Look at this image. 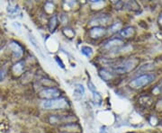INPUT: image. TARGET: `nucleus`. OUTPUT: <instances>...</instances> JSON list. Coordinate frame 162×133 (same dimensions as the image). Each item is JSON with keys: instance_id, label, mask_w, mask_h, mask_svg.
I'll return each instance as SVG.
<instances>
[{"instance_id": "obj_9", "label": "nucleus", "mask_w": 162, "mask_h": 133, "mask_svg": "<svg viewBox=\"0 0 162 133\" xmlns=\"http://www.w3.org/2000/svg\"><path fill=\"white\" fill-rule=\"evenodd\" d=\"M123 45V41L120 40V39H113V40H110L109 42H107L104 48L108 50H118L120 49V47Z\"/></svg>"}, {"instance_id": "obj_15", "label": "nucleus", "mask_w": 162, "mask_h": 133, "mask_svg": "<svg viewBox=\"0 0 162 133\" xmlns=\"http://www.w3.org/2000/svg\"><path fill=\"white\" fill-rule=\"evenodd\" d=\"M81 52L87 58H90L93 55V49L89 46H83L81 48Z\"/></svg>"}, {"instance_id": "obj_17", "label": "nucleus", "mask_w": 162, "mask_h": 133, "mask_svg": "<svg viewBox=\"0 0 162 133\" xmlns=\"http://www.w3.org/2000/svg\"><path fill=\"white\" fill-rule=\"evenodd\" d=\"M58 24V20H57V16H52L50 20V23H49V27L51 31H54V29L56 28Z\"/></svg>"}, {"instance_id": "obj_7", "label": "nucleus", "mask_w": 162, "mask_h": 133, "mask_svg": "<svg viewBox=\"0 0 162 133\" xmlns=\"http://www.w3.org/2000/svg\"><path fill=\"white\" fill-rule=\"evenodd\" d=\"M110 21V17L107 14H99L96 16L95 18H93L91 20V24L92 25H100V24H106Z\"/></svg>"}, {"instance_id": "obj_4", "label": "nucleus", "mask_w": 162, "mask_h": 133, "mask_svg": "<svg viewBox=\"0 0 162 133\" xmlns=\"http://www.w3.org/2000/svg\"><path fill=\"white\" fill-rule=\"evenodd\" d=\"M60 90H58L57 88L43 89V91H41L39 93V96L41 98H43L45 100L58 98V96H60Z\"/></svg>"}, {"instance_id": "obj_23", "label": "nucleus", "mask_w": 162, "mask_h": 133, "mask_svg": "<svg viewBox=\"0 0 162 133\" xmlns=\"http://www.w3.org/2000/svg\"><path fill=\"white\" fill-rule=\"evenodd\" d=\"M160 24H162V16L160 17Z\"/></svg>"}, {"instance_id": "obj_11", "label": "nucleus", "mask_w": 162, "mask_h": 133, "mask_svg": "<svg viewBox=\"0 0 162 133\" xmlns=\"http://www.w3.org/2000/svg\"><path fill=\"white\" fill-rule=\"evenodd\" d=\"M134 33H135V30L131 26L125 27L124 29H123V30L120 31V35L122 37H123V38H130V37L133 36Z\"/></svg>"}, {"instance_id": "obj_21", "label": "nucleus", "mask_w": 162, "mask_h": 133, "mask_svg": "<svg viewBox=\"0 0 162 133\" xmlns=\"http://www.w3.org/2000/svg\"><path fill=\"white\" fill-rule=\"evenodd\" d=\"M12 26L15 27V31L17 30L19 33H21V25H20V23H18V22H13L12 23Z\"/></svg>"}, {"instance_id": "obj_13", "label": "nucleus", "mask_w": 162, "mask_h": 133, "mask_svg": "<svg viewBox=\"0 0 162 133\" xmlns=\"http://www.w3.org/2000/svg\"><path fill=\"white\" fill-rule=\"evenodd\" d=\"M23 69H24V62L23 61H19L13 66V71L15 72V74H17V75L22 74Z\"/></svg>"}, {"instance_id": "obj_16", "label": "nucleus", "mask_w": 162, "mask_h": 133, "mask_svg": "<svg viewBox=\"0 0 162 133\" xmlns=\"http://www.w3.org/2000/svg\"><path fill=\"white\" fill-rule=\"evenodd\" d=\"M121 27H122V23L121 22H114L109 28V33H115V32H117L119 30H121Z\"/></svg>"}, {"instance_id": "obj_12", "label": "nucleus", "mask_w": 162, "mask_h": 133, "mask_svg": "<svg viewBox=\"0 0 162 133\" xmlns=\"http://www.w3.org/2000/svg\"><path fill=\"white\" fill-rule=\"evenodd\" d=\"M87 87H88V88L89 90L93 93V95H94V97H95V99L96 101L97 100H101V95H100V93L99 92H97V88L95 87V86H94V84L91 82V81H88L87 82Z\"/></svg>"}, {"instance_id": "obj_22", "label": "nucleus", "mask_w": 162, "mask_h": 133, "mask_svg": "<svg viewBox=\"0 0 162 133\" xmlns=\"http://www.w3.org/2000/svg\"><path fill=\"white\" fill-rule=\"evenodd\" d=\"M100 133H107V131H106V129H105V128H102V129H101V131H100Z\"/></svg>"}, {"instance_id": "obj_6", "label": "nucleus", "mask_w": 162, "mask_h": 133, "mask_svg": "<svg viewBox=\"0 0 162 133\" xmlns=\"http://www.w3.org/2000/svg\"><path fill=\"white\" fill-rule=\"evenodd\" d=\"M28 38H29V41H30V42H31V44L32 46L35 49V50H36V52L39 54V55L41 56L43 58H46V56L44 55V53H43V50H42V48H41V46L39 44V42H38V41L36 40V38L32 35V33H28Z\"/></svg>"}, {"instance_id": "obj_8", "label": "nucleus", "mask_w": 162, "mask_h": 133, "mask_svg": "<svg viewBox=\"0 0 162 133\" xmlns=\"http://www.w3.org/2000/svg\"><path fill=\"white\" fill-rule=\"evenodd\" d=\"M106 33V30L104 27H101V26H95L89 32L91 38H94V39L100 38L103 35H105Z\"/></svg>"}, {"instance_id": "obj_24", "label": "nucleus", "mask_w": 162, "mask_h": 133, "mask_svg": "<svg viewBox=\"0 0 162 133\" xmlns=\"http://www.w3.org/2000/svg\"><path fill=\"white\" fill-rule=\"evenodd\" d=\"M161 123H162V122H161Z\"/></svg>"}, {"instance_id": "obj_3", "label": "nucleus", "mask_w": 162, "mask_h": 133, "mask_svg": "<svg viewBox=\"0 0 162 133\" xmlns=\"http://www.w3.org/2000/svg\"><path fill=\"white\" fill-rule=\"evenodd\" d=\"M138 63H139V60L137 58H131L118 65L117 66H115L114 70L115 73H118V74H125V73H128L130 71L133 70L137 66Z\"/></svg>"}, {"instance_id": "obj_10", "label": "nucleus", "mask_w": 162, "mask_h": 133, "mask_svg": "<svg viewBox=\"0 0 162 133\" xmlns=\"http://www.w3.org/2000/svg\"><path fill=\"white\" fill-rule=\"evenodd\" d=\"M85 95V88L82 85L80 84H76L75 87H74V91H73V97L74 99L77 101H79L83 98Z\"/></svg>"}, {"instance_id": "obj_19", "label": "nucleus", "mask_w": 162, "mask_h": 133, "mask_svg": "<svg viewBox=\"0 0 162 133\" xmlns=\"http://www.w3.org/2000/svg\"><path fill=\"white\" fill-rule=\"evenodd\" d=\"M152 93L154 95H160V94H162V81L160 83V85L158 87H156L155 88L153 89Z\"/></svg>"}, {"instance_id": "obj_14", "label": "nucleus", "mask_w": 162, "mask_h": 133, "mask_svg": "<svg viewBox=\"0 0 162 133\" xmlns=\"http://www.w3.org/2000/svg\"><path fill=\"white\" fill-rule=\"evenodd\" d=\"M7 12L8 14H13V15H15V14H18L20 13V8L17 5H12L10 4L8 6H7Z\"/></svg>"}, {"instance_id": "obj_20", "label": "nucleus", "mask_w": 162, "mask_h": 133, "mask_svg": "<svg viewBox=\"0 0 162 133\" xmlns=\"http://www.w3.org/2000/svg\"><path fill=\"white\" fill-rule=\"evenodd\" d=\"M6 77V73L4 69H0V82L1 81H4L5 78Z\"/></svg>"}, {"instance_id": "obj_5", "label": "nucleus", "mask_w": 162, "mask_h": 133, "mask_svg": "<svg viewBox=\"0 0 162 133\" xmlns=\"http://www.w3.org/2000/svg\"><path fill=\"white\" fill-rule=\"evenodd\" d=\"M8 48L12 50L14 58H20L22 56H23V48H22L21 46L18 44L17 42H11L10 43L8 44Z\"/></svg>"}, {"instance_id": "obj_1", "label": "nucleus", "mask_w": 162, "mask_h": 133, "mask_svg": "<svg viewBox=\"0 0 162 133\" xmlns=\"http://www.w3.org/2000/svg\"><path fill=\"white\" fill-rule=\"evenodd\" d=\"M42 107L46 110L64 109L69 107V103L65 98H55V99L44 100L42 103Z\"/></svg>"}, {"instance_id": "obj_18", "label": "nucleus", "mask_w": 162, "mask_h": 133, "mask_svg": "<svg viewBox=\"0 0 162 133\" xmlns=\"http://www.w3.org/2000/svg\"><path fill=\"white\" fill-rule=\"evenodd\" d=\"M100 75H101V78L103 79H105V80H109L110 78L113 77L111 72H108V71H106V70H102L100 72Z\"/></svg>"}, {"instance_id": "obj_2", "label": "nucleus", "mask_w": 162, "mask_h": 133, "mask_svg": "<svg viewBox=\"0 0 162 133\" xmlns=\"http://www.w3.org/2000/svg\"><path fill=\"white\" fill-rule=\"evenodd\" d=\"M155 79V75L153 74H144L139 76L138 78L133 79L130 82V87L134 89H139L151 84V82Z\"/></svg>"}]
</instances>
